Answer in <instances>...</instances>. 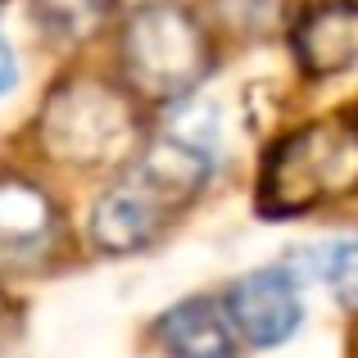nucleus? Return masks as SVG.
<instances>
[{
	"instance_id": "11",
	"label": "nucleus",
	"mask_w": 358,
	"mask_h": 358,
	"mask_svg": "<svg viewBox=\"0 0 358 358\" xmlns=\"http://www.w3.org/2000/svg\"><path fill=\"white\" fill-rule=\"evenodd\" d=\"M281 5H286V0H218L227 23H236L241 32H268L281 18Z\"/></svg>"
},
{
	"instance_id": "13",
	"label": "nucleus",
	"mask_w": 358,
	"mask_h": 358,
	"mask_svg": "<svg viewBox=\"0 0 358 358\" xmlns=\"http://www.w3.org/2000/svg\"><path fill=\"white\" fill-rule=\"evenodd\" d=\"M350 358H358V327L350 331Z\"/></svg>"
},
{
	"instance_id": "1",
	"label": "nucleus",
	"mask_w": 358,
	"mask_h": 358,
	"mask_svg": "<svg viewBox=\"0 0 358 358\" xmlns=\"http://www.w3.org/2000/svg\"><path fill=\"white\" fill-rule=\"evenodd\" d=\"M358 191V122L322 118L299 127L268 155L259 204L272 218L308 213Z\"/></svg>"
},
{
	"instance_id": "8",
	"label": "nucleus",
	"mask_w": 358,
	"mask_h": 358,
	"mask_svg": "<svg viewBox=\"0 0 358 358\" xmlns=\"http://www.w3.org/2000/svg\"><path fill=\"white\" fill-rule=\"evenodd\" d=\"M55 236V209L41 186L23 177H0V250L36 254Z\"/></svg>"
},
{
	"instance_id": "4",
	"label": "nucleus",
	"mask_w": 358,
	"mask_h": 358,
	"mask_svg": "<svg viewBox=\"0 0 358 358\" xmlns=\"http://www.w3.org/2000/svg\"><path fill=\"white\" fill-rule=\"evenodd\" d=\"M222 313L250 345H281L299 327L304 308H299V286L286 268H259L227 290Z\"/></svg>"
},
{
	"instance_id": "6",
	"label": "nucleus",
	"mask_w": 358,
	"mask_h": 358,
	"mask_svg": "<svg viewBox=\"0 0 358 358\" xmlns=\"http://www.w3.org/2000/svg\"><path fill=\"white\" fill-rule=\"evenodd\" d=\"M295 59L308 78H336L358 69V5L331 0L295 23Z\"/></svg>"
},
{
	"instance_id": "7",
	"label": "nucleus",
	"mask_w": 358,
	"mask_h": 358,
	"mask_svg": "<svg viewBox=\"0 0 358 358\" xmlns=\"http://www.w3.org/2000/svg\"><path fill=\"white\" fill-rule=\"evenodd\" d=\"M168 358H231V322L213 299H186L159 322Z\"/></svg>"
},
{
	"instance_id": "2",
	"label": "nucleus",
	"mask_w": 358,
	"mask_h": 358,
	"mask_svg": "<svg viewBox=\"0 0 358 358\" xmlns=\"http://www.w3.org/2000/svg\"><path fill=\"white\" fill-rule=\"evenodd\" d=\"M122 73L150 100H182L209 73V36L200 18L173 0H150L122 27Z\"/></svg>"
},
{
	"instance_id": "10",
	"label": "nucleus",
	"mask_w": 358,
	"mask_h": 358,
	"mask_svg": "<svg viewBox=\"0 0 358 358\" xmlns=\"http://www.w3.org/2000/svg\"><path fill=\"white\" fill-rule=\"evenodd\" d=\"M322 277L331 281L341 304L358 313V241H341L322 254Z\"/></svg>"
},
{
	"instance_id": "9",
	"label": "nucleus",
	"mask_w": 358,
	"mask_h": 358,
	"mask_svg": "<svg viewBox=\"0 0 358 358\" xmlns=\"http://www.w3.org/2000/svg\"><path fill=\"white\" fill-rule=\"evenodd\" d=\"M114 0H36V18L59 41H87L105 27Z\"/></svg>"
},
{
	"instance_id": "3",
	"label": "nucleus",
	"mask_w": 358,
	"mask_h": 358,
	"mask_svg": "<svg viewBox=\"0 0 358 358\" xmlns=\"http://www.w3.org/2000/svg\"><path fill=\"white\" fill-rule=\"evenodd\" d=\"M131 141H136V109L109 82H64L41 109V145L64 164H114L131 150Z\"/></svg>"
},
{
	"instance_id": "12",
	"label": "nucleus",
	"mask_w": 358,
	"mask_h": 358,
	"mask_svg": "<svg viewBox=\"0 0 358 358\" xmlns=\"http://www.w3.org/2000/svg\"><path fill=\"white\" fill-rule=\"evenodd\" d=\"M14 78H18V69H14V50H9L5 36H0V96L14 87Z\"/></svg>"
},
{
	"instance_id": "5",
	"label": "nucleus",
	"mask_w": 358,
	"mask_h": 358,
	"mask_svg": "<svg viewBox=\"0 0 358 358\" xmlns=\"http://www.w3.org/2000/svg\"><path fill=\"white\" fill-rule=\"evenodd\" d=\"M173 213L177 209L155 191V186L141 182L136 173H127L114 191L100 195L96 213H91V236H96V245L109 250V254H131V250H141V245L155 241Z\"/></svg>"
}]
</instances>
